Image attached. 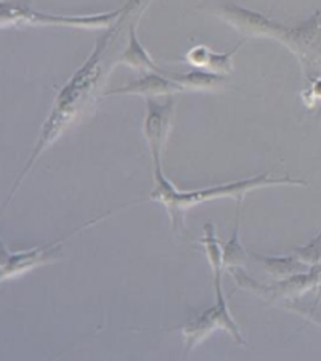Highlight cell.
I'll return each instance as SVG.
<instances>
[{
  "label": "cell",
  "mask_w": 321,
  "mask_h": 361,
  "mask_svg": "<svg viewBox=\"0 0 321 361\" xmlns=\"http://www.w3.org/2000/svg\"><path fill=\"white\" fill-rule=\"evenodd\" d=\"M153 180L155 186L153 190H151L148 200L161 204V206L166 209L169 217H171L172 230L175 233L185 231V215L190 209L198 206V204L212 200H220V197H231V200L238 201L239 207V204L243 202L248 193L254 190L264 188V186L307 185L305 182H302V180H296L291 177H272L270 172H265L257 177L239 180V182L207 186V188L201 190L180 191L177 186L169 182L161 167H153Z\"/></svg>",
  "instance_id": "6da1fadb"
},
{
  "label": "cell",
  "mask_w": 321,
  "mask_h": 361,
  "mask_svg": "<svg viewBox=\"0 0 321 361\" xmlns=\"http://www.w3.org/2000/svg\"><path fill=\"white\" fill-rule=\"evenodd\" d=\"M275 39L299 58L307 78L321 68V10L297 26L278 25Z\"/></svg>",
  "instance_id": "7a4b0ae2"
},
{
  "label": "cell",
  "mask_w": 321,
  "mask_h": 361,
  "mask_svg": "<svg viewBox=\"0 0 321 361\" xmlns=\"http://www.w3.org/2000/svg\"><path fill=\"white\" fill-rule=\"evenodd\" d=\"M113 214H114V211H109L107 214H103V215H100V217L90 220V222L80 225L79 228L73 230L71 233H69V235L60 238V240L52 241L49 244H42V246H36V247L26 249V250H18V252L4 254L2 265H0V273H2V279L5 281V279L15 278L18 275H23V273H26L29 270L37 269V267H40V265L49 264L50 260L56 259L58 250L63 247V244L66 243L68 240H71V238L74 235H78L80 230H85L92 225L100 224L103 219H107Z\"/></svg>",
  "instance_id": "3957f363"
},
{
  "label": "cell",
  "mask_w": 321,
  "mask_h": 361,
  "mask_svg": "<svg viewBox=\"0 0 321 361\" xmlns=\"http://www.w3.org/2000/svg\"><path fill=\"white\" fill-rule=\"evenodd\" d=\"M215 329H225L238 343H241V345L246 343L241 329H239L235 318L231 317L229 304L217 300L214 307L207 308L206 312L201 313L198 318L191 319L190 323H186L182 328L185 352L190 353L191 350H195L198 343H201L206 337L211 336Z\"/></svg>",
  "instance_id": "277c9868"
},
{
  "label": "cell",
  "mask_w": 321,
  "mask_h": 361,
  "mask_svg": "<svg viewBox=\"0 0 321 361\" xmlns=\"http://www.w3.org/2000/svg\"><path fill=\"white\" fill-rule=\"evenodd\" d=\"M174 111L175 100L172 95L147 98L143 133L147 138L151 158H153V167H161V154L172 129Z\"/></svg>",
  "instance_id": "5b68a950"
},
{
  "label": "cell",
  "mask_w": 321,
  "mask_h": 361,
  "mask_svg": "<svg viewBox=\"0 0 321 361\" xmlns=\"http://www.w3.org/2000/svg\"><path fill=\"white\" fill-rule=\"evenodd\" d=\"M13 13H16V16H18L20 23H29V25L98 29V27H108L111 23L118 18L121 10L111 11V13H103V15H93V16H56V15L37 13V11H29V10H16Z\"/></svg>",
  "instance_id": "8992f818"
},
{
  "label": "cell",
  "mask_w": 321,
  "mask_h": 361,
  "mask_svg": "<svg viewBox=\"0 0 321 361\" xmlns=\"http://www.w3.org/2000/svg\"><path fill=\"white\" fill-rule=\"evenodd\" d=\"M183 87L175 82V80L169 79L164 74L157 73H145L142 78L132 82L126 84L124 87L114 89L108 92V95H142V97H164V95H174V93L182 92Z\"/></svg>",
  "instance_id": "52a82bcc"
},
{
  "label": "cell",
  "mask_w": 321,
  "mask_h": 361,
  "mask_svg": "<svg viewBox=\"0 0 321 361\" xmlns=\"http://www.w3.org/2000/svg\"><path fill=\"white\" fill-rule=\"evenodd\" d=\"M119 61L124 63V65L131 66L137 71L143 73H157V74H166L162 68H159L156 63L151 60V56L147 50L143 49V45L138 42L135 27L131 26V31H128V45L124 50V54L119 56Z\"/></svg>",
  "instance_id": "ba28073f"
},
{
  "label": "cell",
  "mask_w": 321,
  "mask_h": 361,
  "mask_svg": "<svg viewBox=\"0 0 321 361\" xmlns=\"http://www.w3.org/2000/svg\"><path fill=\"white\" fill-rule=\"evenodd\" d=\"M201 244L204 247V252L207 255L209 265H211L214 273V281H224V247L219 241L217 228L214 224L204 225V236L201 238Z\"/></svg>",
  "instance_id": "9c48e42d"
},
{
  "label": "cell",
  "mask_w": 321,
  "mask_h": 361,
  "mask_svg": "<svg viewBox=\"0 0 321 361\" xmlns=\"http://www.w3.org/2000/svg\"><path fill=\"white\" fill-rule=\"evenodd\" d=\"M255 259L264 265L267 273H270V275L279 279L299 275V273L308 271L312 269V267L303 264L297 255H294V257H286V255H279V257H260V255H255Z\"/></svg>",
  "instance_id": "30bf717a"
},
{
  "label": "cell",
  "mask_w": 321,
  "mask_h": 361,
  "mask_svg": "<svg viewBox=\"0 0 321 361\" xmlns=\"http://www.w3.org/2000/svg\"><path fill=\"white\" fill-rule=\"evenodd\" d=\"M222 247H224V265L226 270L243 269L248 264V254L241 244V238H239V217L235 230H233V236Z\"/></svg>",
  "instance_id": "8fae6325"
},
{
  "label": "cell",
  "mask_w": 321,
  "mask_h": 361,
  "mask_svg": "<svg viewBox=\"0 0 321 361\" xmlns=\"http://www.w3.org/2000/svg\"><path fill=\"white\" fill-rule=\"evenodd\" d=\"M297 257L308 267H317L321 264V233L307 246L297 249Z\"/></svg>",
  "instance_id": "7c38bea8"
},
{
  "label": "cell",
  "mask_w": 321,
  "mask_h": 361,
  "mask_svg": "<svg viewBox=\"0 0 321 361\" xmlns=\"http://www.w3.org/2000/svg\"><path fill=\"white\" fill-rule=\"evenodd\" d=\"M317 270H318V286H317L318 297H317V304H320V302H321V264L317 265Z\"/></svg>",
  "instance_id": "4fadbf2b"
},
{
  "label": "cell",
  "mask_w": 321,
  "mask_h": 361,
  "mask_svg": "<svg viewBox=\"0 0 321 361\" xmlns=\"http://www.w3.org/2000/svg\"><path fill=\"white\" fill-rule=\"evenodd\" d=\"M320 233H321V231H320Z\"/></svg>",
  "instance_id": "5bb4252c"
}]
</instances>
